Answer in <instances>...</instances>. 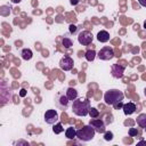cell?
Masks as SVG:
<instances>
[{
  "instance_id": "cell-1",
  "label": "cell",
  "mask_w": 146,
  "mask_h": 146,
  "mask_svg": "<svg viewBox=\"0 0 146 146\" xmlns=\"http://www.w3.org/2000/svg\"><path fill=\"white\" fill-rule=\"evenodd\" d=\"M90 107L91 106H90V102L88 100V98L78 97L75 100L72 102V111L78 116H87V115H89Z\"/></svg>"
},
{
  "instance_id": "cell-2",
  "label": "cell",
  "mask_w": 146,
  "mask_h": 146,
  "mask_svg": "<svg viewBox=\"0 0 146 146\" xmlns=\"http://www.w3.org/2000/svg\"><path fill=\"white\" fill-rule=\"evenodd\" d=\"M124 98V94L119 89H110L104 94V100L107 105L113 106L114 104L122 102Z\"/></svg>"
},
{
  "instance_id": "cell-3",
  "label": "cell",
  "mask_w": 146,
  "mask_h": 146,
  "mask_svg": "<svg viewBox=\"0 0 146 146\" xmlns=\"http://www.w3.org/2000/svg\"><path fill=\"white\" fill-rule=\"evenodd\" d=\"M95 133H96V130L90 124H88V125H83L81 129L76 130V138L80 141L86 143V141L92 140L95 137Z\"/></svg>"
},
{
  "instance_id": "cell-4",
  "label": "cell",
  "mask_w": 146,
  "mask_h": 146,
  "mask_svg": "<svg viewBox=\"0 0 146 146\" xmlns=\"http://www.w3.org/2000/svg\"><path fill=\"white\" fill-rule=\"evenodd\" d=\"M70 99L67 98L66 94L64 92H58L56 96H55V105L57 106V108L59 110H63V111H66L70 106Z\"/></svg>"
},
{
  "instance_id": "cell-5",
  "label": "cell",
  "mask_w": 146,
  "mask_h": 146,
  "mask_svg": "<svg viewBox=\"0 0 146 146\" xmlns=\"http://www.w3.org/2000/svg\"><path fill=\"white\" fill-rule=\"evenodd\" d=\"M92 40H94L92 33L89 32V31H87V30L86 31H81L78 34V41L82 46H89V44H91L92 43Z\"/></svg>"
},
{
  "instance_id": "cell-6",
  "label": "cell",
  "mask_w": 146,
  "mask_h": 146,
  "mask_svg": "<svg viewBox=\"0 0 146 146\" xmlns=\"http://www.w3.org/2000/svg\"><path fill=\"white\" fill-rule=\"evenodd\" d=\"M97 56H98V58L102 59V60H110V59H112V58L115 56V55H114V49H113L112 47H110V46H105V47H103V48L98 51Z\"/></svg>"
},
{
  "instance_id": "cell-7",
  "label": "cell",
  "mask_w": 146,
  "mask_h": 146,
  "mask_svg": "<svg viewBox=\"0 0 146 146\" xmlns=\"http://www.w3.org/2000/svg\"><path fill=\"white\" fill-rule=\"evenodd\" d=\"M89 124H90V125L96 130V132H98V133H104V132L106 131V123H105L102 119H97V117L90 119Z\"/></svg>"
},
{
  "instance_id": "cell-8",
  "label": "cell",
  "mask_w": 146,
  "mask_h": 146,
  "mask_svg": "<svg viewBox=\"0 0 146 146\" xmlns=\"http://www.w3.org/2000/svg\"><path fill=\"white\" fill-rule=\"evenodd\" d=\"M73 66H74V60H73L72 57L65 55V56H63L60 58V60H59V67L63 71H71L73 68Z\"/></svg>"
},
{
  "instance_id": "cell-9",
  "label": "cell",
  "mask_w": 146,
  "mask_h": 146,
  "mask_svg": "<svg viewBox=\"0 0 146 146\" xmlns=\"http://www.w3.org/2000/svg\"><path fill=\"white\" fill-rule=\"evenodd\" d=\"M43 117H44L46 123H48V124H55L59 120V115H58L56 110H48V111H46Z\"/></svg>"
},
{
  "instance_id": "cell-10",
  "label": "cell",
  "mask_w": 146,
  "mask_h": 146,
  "mask_svg": "<svg viewBox=\"0 0 146 146\" xmlns=\"http://www.w3.org/2000/svg\"><path fill=\"white\" fill-rule=\"evenodd\" d=\"M112 76L115 79H121L124 73V65H119V64H113L111 68Z\"/></svg>"
},
{
  "instance_id": "cell-11",
  "label": "cell",
  "mask_w": 146,
  "mask_h": 146,
  "mask_svg": "<svg viewBox=\"0 0 146 146\" xmlns=\"http://www.w3.org/2000/svg\"><path fill=\"white\" fill-rule=\"evenodd\" d=\"M122 110H123V113H124L125 115H131V114H133V113L136 112L137 106H136L135 103H132V102H128V103L123 104Z\"/></svg>"
},
{
  "instance_id": "cell-12",
  "label": "cell",
  "mask_w": 146,
  "mask_h": 146,
  "mask_svg": "<svg viewBox=\"0 0 146 146\" xmlns=\"http://www.w3.org/2000/svg\"><path fill=\"white\" fill-rule=\"evenodd\" d=\"M65 94H66V96H67V98L71 100V102H73V100H75L78 97H79V94H78V90L75 89V88H73V87H68L67 89H66V91H65Z\"/></svg>"
},
{
  "instance_id": "cell-13",
  "label": "cell",
  "mask_w": 146,
  "mask_h": 146,
  "mask_svg": "<svg viewBox=\"0 0 146 146\" xmlns=\"http://www.w3.org/2000/svg\"><path fill=\"white\" fill-rule=\"evenodd\" d=\"M97 40L102 43H105L110 40V33L105 30H100L98 33H97Z\"/></svg>"
},
{
  "instance_id": "cell-14",
  "label": "cell",
  "mask_w": 146,
  "mask_h": 146,
  "mask_svg": "<svg viewBox=\"0 0 146 146\" xmlns=\"http://www.w3.org/2000/svg\"><path fill=\"white\" fill-rule=\"evenodd\" d=\"M136 122H137L138 127L145 129V128H146V113L139 114V115L137 116V119H136Z\"/></svg>"
},
{
  "instance_id": "cell-15",
  "label": "cell",
  "mask_w": 146,
  "mask_h": 146,
  "mask_svg": "<svg viewBox=\"0 0 146 146\" xmlns=\"http://www.w3.org/2000/svg\"><path fill=\"white\" fill-rule=\"evenodd\" d=\"M21 56H22V58H23L24 60H30V59H32V57H33V52H32L31 49L24 48V49H22V51H21Z\"/></svg>"
},
{
  "instance_id": "cell-16",
  "label": "cell",
  "mask_w": 146,
  "mask_h": 146,
  "mask_svg": "<svg viewBox=\"0 0 146 146\" xmlns=\"http://www.w3.org/2000/svg\"><path fill=\"white\" fill-rule=\"evenodd\" d=\"M65 137L67 139H74V138H76V130L73 127H68L65 130Z\"/></svg>"
},
{
  "instance_id": "cell-17",
  "label": "cell",
  "mask_w": 146,
  "mask_h": 146,
  "mask_svg": "<svg viewBox=\"0 0 146 146\" xmlns=\"http://www.w3.org/2000/svg\"><path fill=\"white\" fill-rule=\"evenodd\" d=\"M96 51L94 50V49H88L86 52H84V57H86V59L88 60V62H92L94 59H95V57H96Z\"/></svg>"
},
{
  "instance_id": "cell-18",
  "label": "cell",
  "mask_w": 146,
  "mask_h": 146,
  "mask_svg": "<svg viewBox=\"0 0 146 146\" xmlns=\"http://www.w3.org/2000/svg\"><path fill=\"white\" fill-rule=\"evenodd\" d=\"M63 131H64V128H63V124H62L60 122H58V123H55V124H54V127H52V132H54L55 135L62 133Z\"/></svg>"
},
{
  "instance_id": "cell-19",
  "label": "cell",
  "mask_w": 146,
  "mask_h": 146,
  "mask_svg": "<svg viewBox=\"0 0 146 146\" xmlns=\"http://www.w3.org/2000/svg\"><path fill=\"white\" fill-rule=\"evenodd\" d=\"M89 116H90L91 119L98 117V116H99V111H98L96 107H90V110H89Z\"/></svg>"
},
{
  "instance_id": "cell-20",
  "label": "cell",
  "mask_w": 146,
  "mask_h": 146,
  "mask_svg": "<svg viewBox=\"0 0 146 146\" xmlns=\"http://www.w3.org/2000/svg\"><path fill=\"white\" fill-rule=\"evenodd\" d=\"M62 43H63V46H64L65 48H70V47L73 46V41H72L70 38H67V36H64V38H63Z\"/></svg>"
},
{
  "instance_id": "cell-21",
  "label": "cell",
  "mask_w": 146,
  "mask_h": 146,
  "mask_svg": "<svg viewBox=\"0 0 146 146\" xmlns=\"http://www.w3.org/2000/svg\"><path fill=\"white\" fill-rule=\"evenodd\" d=\"M113 137H114V135H113L112 131H105V132H104V139H105L106 141H111V140L113 139Z\"/></svg>"
},
{
  "instance_id": "cell-22",
  "label": "cell",
  "mask_w": 146,
  "mask_h": 146,
  "mask_svg": "<svg viewBox=\"0 0 146 146\" xmlns=\"http://www.w3.org/2000/svg\"><path fill=\"white\" fill-rule=\"evenodd\" d=\"M128 133H129L130 137H137L139 135V131L137 130V128H130L129 131H128Z\"/></svg>"
},
{
  "instance_id": "cell-23",
  "label": "cell",
  "mask_w": 146,
  "mask_h": 146,
  "mask_svg": "<svg viewBox=\"0 0 146 146\" xmlns=\"http://www.w3.org/2000/svg\"><path fill=\"white\" fill-rule=\"evenodd\" d=\"M113 121H114V117H113V115H112V114H107V115H106V120H105L104 122H105V123H106V125H107V124L112 123Z\"/></svg>"
},
{
  "instance_id": "cell-24",
  "label": "cell",
  "mask_w": 146,
  "mask_h": 146,
  "mask_svg": "<svg viewBox=\"0 0 146 146\" xmlns=\"http://www.w3.org/2000/svg\"><path fill=\"white\" fill-rule=\"evenodd\" d=\"M122 107H123V100H122V102H119V103H116V104L113 105V108H114V110H121Z\"/></svg>"
},
{
  "instance_id": "cell-25",
  "label": "cell",
  "mask_w": 146,
  "mask_h": 146,
  "mask_svg": "<svg viewBox=\"0 0 146 146\" xmlns=\"http://www.w3.org/2000/svg\"><path fill=\"white\" fill-rule=\"evenodd\" d=\"M68 27H70V33H75V32H76V30H78V27H76L74 24H71Z\"/></svg>"
},
{
  "instance_id": "cell-26",
  "label": "cell",
  "mask_w": 146,
  "mask_h": 146,
  "mask_svg": "<svg viewBox=\"0 0 146 146\" xmlns=\"http://www.w3.org/2000/svg\"><path fill=\"white\" fill-rule=\"evenodd\" d=\"M80 1H81V0H70V3H71L72 6H78V5L80 3Z\"/></svg>"
},
{
  "instance_id": "cell-27",
  "label": "cell",
  "mask_w": 146,
  "mask_h": 146,
  "mask_svg": "<svg viewBox=\"0 0 146 146\" xmlns=\"http://www.w3.org/2000/svg\"><path fill=\"white\" fill-rule=\"evenodd\" d=\"M19 96L21 97H25L26 96V90L25 89H21L19 90Z\"/></svg>"
},
{
  "instance_id": "cell-28",
  "label": "cell",
  "mask_w": 146,
  "mask_h": 146,
  "mask_svg": "<svg viewBox=\"0 0 146 146\" xmlns=\"http://www.w3.org/2000/svg\"><path fill=\"white\" fill-rule=\"evenodd\" d=\"M138 2H139V5H140V6L146 7V0H138Z\"/></svg>"
},
{
  "instance_id": "cell-29",
  "label": "cell",
  "mask_w": 146,
  "mask_h": 146,
  "mask_svg": "<svg viewBox=\"0 0 146 146\" xmlns=\"http://www.w3.org/2000/svg\"><path fill=\"white\" fill-rule=\"evenodd\" d=\"M138 145H146V141H145V140H140V141L138 143Z\"/></svg>"
},
{
  "instance_id": "cell-30",
  "label": "cell",
  "mask_w": 146,
  "mask_h": 146,
  "mask_svg": "<svg viewBox=\"0 0 146 146\" xmlns=\"http://www.w3.org/2000/svg\"><path fill=\"white\" fill-rule=\"evenodd\" d=\"M21 1H22V0H11V2H13V3H19Z\"/></svg>"
},
{
  "instance_id": "cell-31",
  "label": "cell",
  "mask_w": 146,
  "mask_h": 146,
  "mask_svg": "<svg viewBox=\"0 0 146 146\" xmlns=\"http://www.w3.org/2000/svg\"><path fill=\"white\" fill-rule=\"evenodd\" d=\"M70 83H71V86H75V83H76V82H75L74 80H72V81H70Z\"/></svg>"
},
{
  "instance_id": "cell-32",
  "label": "cell",
  "mask_w": 146,
  "mask_h": 146,
  "mask_svg": "<svg viewBox=\"0 0 146 146\" xmlns=\"http://www.w3.org/2000/svg\"><path fill=\"white\" fill-rule=\"evenodd\" d=\"M144 95H145V97H146V88L144 89Z\"/></svg>"
},
{
  "instance_id": "cell-33",
  "label": "cell",
  "mask_w": 146,
  "mask_h": 146,
  "mask_svg": "<svg viewBox=\"0 0 146 146\" xmlns=\"http://www.w3.org/2000/svg\"><path fill=\"white\" fill-rule=\"evenodd\" d=\"M144 131H145V132H146V128H145V129H144Z\"/></svg>"
}]
</instances>
